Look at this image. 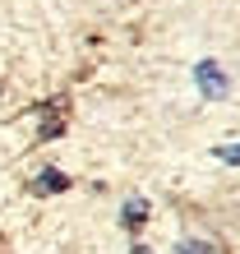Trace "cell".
<instances>
[{
    "label": "cell",
    "instance_id": "6da1fadb",
    "mask_svg": "<svg viewBox=\"0 0 240 254\" xmlns=\"http://www.w3.org/2000/svg\"><path fill=\"white\" fill-rule=\"evenodd\" d=\"M199 88H203V97H227V74L217 69V61H199Z\"/></svg>",
    "mask_w": 240,
    "mask_h": 254
},
{
    "label": "cell",
    "instance_id": "277c9868",
    "mask_svg": "<svg viewBox=\"0 0 240 254\" xmlns=\"http://www.w3.org/2000/svg\"><path fill=\"white\" fill-rule=\"evenodd\" d=\"M217 157L231 162V167H240V143H236V148H217Z\"/></svg>",
    "mask_w": 240,
    "mask_h": 254
},
{
    "label": "cell",
    "instance_id": "3957f363",
    "mask_svg": "<svg viewBox=\"0 0 240 254\" xmlns=\"http://www.w3.org/2000/svg\"><path fill=\"white\" fill-rule=\"evenodd\" d=\"M180 254H217V250L203 245V241H185V245H180Z\"/></svg>",
    "mask_w": 240,
    "mask_h": 254
},
{
    "label": "cell",
    "instance_id": "7a4b0ae2",
    "mask_svg": "<svg viewBox=\"0 0 240 254\" xmlns=\"http://www.w3.org/2000/svg\"><path fill=\"white\" fill-rule=\"evenodd\" d=\"M37 190H65V176H60V171H47L37 181Z\"/></svg>",
    "mask_w": 240,
    "mask_h": 254
},
{
    "label": "cell",
    "instance_id": "5b68a950",
    "mask_svg": "<svg viewBox=\"0 0 240 254\" xmlns=\"http://www.w3.org/2000/svg\"><path fill=\"white\" fill-rule=\"evenodd\" d=\"M143 213H148L143 203H129V227H139V222H143Z\"/></svg>",
    "mask_w": 240,
    "mask_h": 254
}]
</instances>
